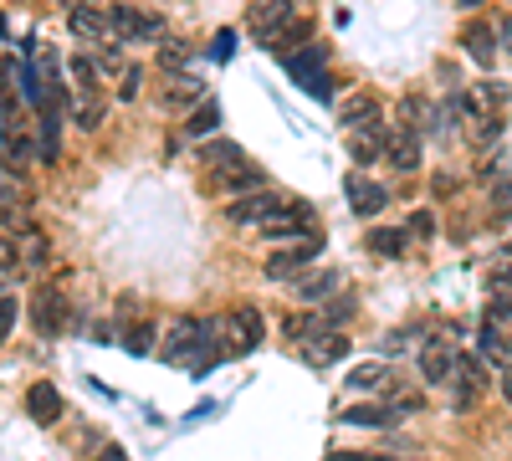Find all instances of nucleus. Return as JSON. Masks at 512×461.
<instances>
[{
    "instance_id": "nucleus-1",
    "label": "nucleus",
    "mask_w": 512,
    "mask_h": 461,
    "mask_svg": "<svg viewBox=\"0 0 512 461\" xmlns=\"http://www.w3.org/2000/svg\"><path fill=\"white\" fill-rule=\"evenodd\" d=\"M221 339V318H200V313H180L175 323L164 328V359L169 364H200L205 354H210V344Z\"/></svg>"
},
{
    "instance_id": "nucleus-2",
    "label": "nucleus",
    "mask_w": 512,
    "mask_h": 461,
    "mask_svg": "<svg viewBox=\"0 0 512 461\" xmlns=\"http://www.w3.org/2000/svg\"><path fill=\"white\" fill-rule=\"evenodd\" d=\"M328 57H333V47H323V41H308V47H297V52H282L277 57V67L303 88L313 103H333V72H328Z\"/></svg>"
},
{
    "instance_id": "nucleus-3",
    "label": "nucleus",
    "mask_w": 512,
    "mask_h": 461,
    "mask_svg": "<svg viewBox=\"0 0 512 461\" xmlns=\"http://www.w3.org/2000/svg\"><path fill=\"white\" fill-rule=\"evenodd\" d=\"M318 257H323V231H318V236L282 241V246H272V257L262 262V277H267V282H292V277H303Z\"/></svg>"
},
{
    "instance_id": "nucleus-4",
    "label": "nucleus",
    "mask_w": 512,
    "mask_h": 461,
    "mask_svg": "<svg viewBox=\"0 0 512 461\" xmlns=\"http://www.w3.org/2000/svg\"><path fill=\"white\" fill-rule=\"evenodd\" d=\"M31 328H36V339H62L72 328V303L57 282H41L31 292Z\"/></svg>"
},
{
    "instance_id": "nucleus-5",
    "label": "nucleus",
    "mask_w": 512,
    "mask_h": 461,
    "mask_svg": "<svg viewBox=\"0 0 512 461\" xmlns=\"http://www.w3.org/2000/svg\"><path fill=\"white\" fill-rule=\"evenodd\" d=\"M103 26H108L113 41H159L164 36V16L159 11L123 6V0H113V6L103 11Z\"/></svg>"
},
{
    "instance_id": "nucleus-6",
    "label": "nucleus",
    "mask_w": 512,
    "mask_h": 461,
    "mask_svg": "<svg viewBox=\"0 0 512 461\" xmlns=\"http://www.w3.org/2000/svg\"><path fill=\"white\" fill-rule=\"evenodd\" d=\"M287 205H292V195H282V190L262 185V190H246V195H231V200H226V221H231V226H262V221L282 216Z\"/></svg>"
},
{
    "instance_id": "nucleus-7",
    "label": "nucleus",
    "mask_w": 512,
    "mask_h": 461,
    "mask_svg": "<svg viewBox=\"0 0 512 461\" xmlns=\"http://www.w3.org/2000/svg\"><path fill=\"white\" fill-rule=\"evenodd\" d=\"M216 318H221V344H226V354H251L256 344H262V333H267L256 303H236V308H226V313H216Z\"/></svg>"
},
{
    "instance_id": "nucleus-8",
    "label": "nucleus",
    "mask_w": 512,
    "mask_h": 461,
    "mask_svg": "<svg viewBox=\"0 0 512 461\" xmlns=\"http://www.w3.org/2000/svg\"><path fill=\"white\" fill-rule=\"evenodd\" d=\"M256 231H262L267 246H282V241H297V236H318V216H313V205H308V200H297V195H292L287 211L272 216V221H262Z\"/></svg>"
},
{
    "instance_id": "nucleus-9",
    "label": "nucleus",
    "mask_w": 512,
    "mask_h": 461,
    "mask_svg": "<svg viewBox=\"0 0 512 461\" xmlns=\"http://www.w3.org/2000/svg\"><path fill=\"white\" fill-rule=\"evenodd\" d=\"M344 149H349V159H354V170H374V164L390 154V129H384L379 118H374V123H359V129H349Z\"/></svg>"
},
{
    "instance_id": "nucleus-10",
    "label": "nucleus",
    "mask_w": 512,
    "mask_h": 461,
    "mask_svg": "<svg viewBox=\"0 0 512 461\" xmlns=\"http://www.w3.org/2000/svg\"><path fill=\"white\" fill-rule=\"evenodd\" d=\"M344 195H349V211H354L359 221H374V216L384 211V205H390V190H384L379 180H369L364 170H349Z\"/></svg>"
},
{
    "instance_id": "nucleus-11",
    "label": "nucleus",
    "mask_w": 512,
    "mask_h": 461,
    "mask_svg": "<svg viewBox=\"0 0 512 461\" xmlns=\"http://www.w3.org/2000/svg\"><path fill=\"white\" fill-rule=\"evenodd\" d=\"M267 180H272V175H267L256 159H241V164H231V170H221V175H205V185L221 190L226 200H231V195H246V190H262Z\"/></svg>"
},
{
    "instance_id": "nucleus-12",
    "label": "nucleus",
    "mask_w": 512,
    "mask_h": 461,
    "mask_svg": "<svg viewBox=\"0 0 512 461\" xmlns=\"http://www.w3.org/2000/svg\"><path fill=\"white\" fill-rule=\"evenodd\" d=\"M313 16H287L282 26H272V31H262V36H256V41H262V47L272 52V57H282V52H297V47H308V41H313Z\"/></svg>"
},
{
    "instance_id": "nucleus-13",
    "label": "nucleus",
    "mask_w": 512,
    "mask_h": 461,
    "mask_svg": "<svg viewBox=\"0 0 512 461\" xmlns=\"http://www.w3.org/2000/svg\"><path fill=\"white\" fill-rule=\"evenodd\" d=\"M461 52L472 57L477 67H492V62H497V52H502V36L492 31V21H482V16H477V21H466V26H461Z\"/></svg>"
},
{
    "instance_id": "nucleus-14",
    "label": "nucleus",
    "mask_w": 512,
    "mask_h": 461,
    "mask_svg": "<svg viewBox=\"0 0 512 461\" xmlns=\"http://www.w3.org/2000/svg\"><path fill=\"white\" fill-rule=\"evenodd\" d=\"M195 159H200V170H205V175H221V170H231V164H241V159H246V149H241L236 139L210 134V139H200V144H195Z\"/></svg>"
},
{
    "instance_id": "nucleus-15",
    "label": "nucleus",
    "mask_w": 512,
    "mask_h": 461,
    "mask_svg": "<svg viewBox=\"0 0 512 461\" xmlns=\"http://www.w3.org/2000/svg\"><path fill=\"white\" fill-rule=\"evenodd\" d=\"M338 287H344V272H338V267H318V272L292 277V298L297 303H323V298H333Z\"/></svg>"
},
{
    "instance_id": "nucleus-16",
    "label": "nucleus",
    "mask_w": 512,
    "mask_h": 461,
    "mask_svg": "<svg viewBox=\"0 0 512 461\" xmlns=\"http://www.w3.org/2000/svg\"><path fill=\"white\" fill-rule=\"evenodd\" d=\"M400 415H405L400 405H354V410L338 415V426H349V431H390Z\"/></svg>"
},
{
    "instance_id": "nucleus-17",
    "label": "nucleus",
    "mask_w": 512,
    "mask_h": 461,
    "mask_svg": "<svg viewBox=\"0 0 512 461\" xmlns=\"http://www.w3.org/2000/svg\"><path fill=\"white\" fill-rule=\"evenodd\" d=\"M395 164L400 175H415L420 170V159H425V134L420 129H400V134H390V154H384Z\"/></svg>"
},
{
    "instance_id": "nucleus-18",
    "label": "nucleus",
    "mask_w": 512,
    "mask_h": 461,
    "mask_svg": "<svg viewBox=\"0 0 512 461\" xmlns=\"http://www.w3.org/2000/svg\"><path fill=\"white\" fill-rule=\"evenodd\" d=\"M287 16H297V0H251V6H246V31L262 36V31L282 26Z\"/></svg>"
},
{
    "instance_id": "nucleus-19",
    "label": "nucleus",
    "mask_w": 512,
    "mask_h": 461,
    "mask_svg": "<svg viewBox=\"0 0 512 461\" xmlns=\"http://www.w3.org/2000/svg\"><path fill=\"white\" fill-rule=\"evenodd\" d=\"M36 113H41L36 159H41V164H57V159H62V108H36Z\"/></svg>"
},
{
    "instance_id": "nucleus-20",
    "label": "nucleus",
    "mask_w": 512,
    "mask_h": 461,
    "mask_svg": "<svg viewBox=\"0 0 512 461\" xmlns=\"http://www.w3.org/2000/svg\"><path fill=\"white\" fill-rule=\"evenodd\" d=\"M26 410H31V421H41V426H57V421H62V395H57V385L36 380V385L26 390Z\"/></svg>"
},
{
    "instance_id": "nucleus-21",
    "label": "nucleus",
    "mask_w": 512,
    "mask_h": 461,
    "mask_svg": "<svg viewBox=\"0 0 512 461\" xmlns=\"http://www.w3.org/2000/svg\"><path fill=\"white\" fill-rule=\"evenodd\" d=\"M210 134H221V103L205 93V98L185 113V139H195V144H200V139H210Z\"/></svg>"
},
{
    "instance_id": "nucleus-22",
    "label": "nucleus",
    "mask_w": 512,
    "mask_h": 461,
    "mask_svg": "<svg viewBox=\"0 0 512 461\" xmlns=\"http://www.w3.org/2000/svg\"><path fill=\"white\" fill-rule=\"evenodd\" d=\"M374 118H379V93H369V88H359L338 103V123L344 129H359V123H374Z\"/></svg>"
},
{
    "instance_id": "nucleus-23",
    "label": "nucleus",
    "mask_w": 512,
    "mask_h": 461,
    "mask_svg": "<svg viewBox=\"0 0 512 461\" xmlns=\"http://www.w3.org/2000/svg\"><path fill=\"white\" fill-rule=\"evenodd\" d=\"M67 26H72V36L77 41H108V26H103V11L98 6H88V0H82V6H72V16H67Z\"/></svg>"
},
{
    "instance_id": "nucleus-24",
    "label": "nucleus",
    "mask_w": 512,
    "mask_h": 461,
    "mask_svg": "<svg viewBox=\"0 0 512 461\" xmlns=\"http://www.w3.org/2000/svg\"><path fill=\"white\" fill-rule=\"evenodd\" d=\"M308 344H313V349H303V359H308L313 369H323V364H338V359L349 354V339H344V333H338V328L318 333V339H308Z\"/></svg>"
},
{
    "instance_id": "nucleus-25",
    "label": "nucleus",
    "mask_w": 512,
    "mask_h": 461,
    "mask_svg": "<svg viewBox=\"0 0 512 461\" xmlns=\"http://www.w3.org/2000/svg\"><path fill=\"white\" fill-rule=\"evenodd\" d=\"M318 333H328V323H323V313H282V339L287 344H308V339H318Z\"/></svg>"
},
{
    "instance_id": "nucleus-26",
    "label": "nucleus",
    "mask_w": 512,
    "mask_h": 461,
    "mask_svg": "<svg viewBox=\"0 0 512 461\" xmlns=\"http://www.w3.org/2000/svg\"><path fill=\"white\" fill-rule=\"evenodd\" d=\"M364 246L374 251V257H405L410 251V231H395V226H369V236H364Z\"/></svg>"
},
{
    "instance_id": "nucleus-27",
    "label": "nucleus",
    "mask_w": 512,
    "mask_h": 461,
    "mask_svg": "<svg viewBox=\"0 0 512 461\" xmlns=\"http://www.w3.org/2000/svg\"><path fill=\"white\" fill-rule=\"evenodd\" d=\"M420 374H425V385H446L451 374H456V354L446 344H431L420 354Z\"/></svg>"
},
{
    "instance_id": "nucleus-28",
    "label": "nucleus",
    "mask_w": 512,
    "mask_h": 461,
    "mask_svg": "<svg viewBox=\"0 0 512 461\" xmlns=\"http://www.w3.org/2000/svg\"><path fill=\"white\" fill-rule=\"evenodd\" d=\"M16 257H21V267H36V272L47 267V262H52V241H47V231H36V226H31L26 236H16Z\"/></svg>"
},
{
    "instance_id": "nucleus-29",
    "label": "nucleus",
    "mask_w": 512,
    "mask_h": 461,
    "mask_svg": "<svg viewBox=\"0 0 512 461\" xmlns=\"http://www.w3.org/2000/svg\"><path fill=\"white\" fill-rule=\"evenodd\" d=\"M67 72H72V82H77V98H98V62H93V52H77L72 62H67Z\"/></svg>"
},
{
    "instance_id": "nucleus-30",
    "label": "nucleus",
    "mask_w": 512,
    "mask_h": 461,
    "mask_svg": "<svg viewBox=\"0 0 512 461\" xmlns=\"http://www.w3.org/2000/svg\"><path fill=\"white\" fill-rule=\"evenodd\" d=\"M154 339H159V323H154V318H134V323L123 328V349H128V354H149Z\"/></svg>"
},
{
    "instance_id": "nucleus-31",
    "label": "nucleus",
    "mask_w": 512,
    "mask_h": 461,
    "mask_svg": "<svg viewBox=\"0 0 512 461\" xmlns=\"http://www.w3.org/2000/svg\"><path fill=\"white\" fill-rule=\"evenodd\" d=\"M154 62H159V72H185L190 47H185V41H169V36H159V41H154Z\"/></svg>"
},
{
    "instance_id": "nucleus-32",
    "label": "nucleus",
    "mask_w": 512,
    "mask_h": 461,
    "mask_svg": "<svg viewBox=\"0 0 512 461\" xmlns=\"http://www.w3.org/2000/svg\"><path fill=\"white\" fill-rule=\"evenodd\" d=\"M379 385H384V364H379V359H369V364L349 369V390H354V395H374Z\"/></svg>"
},
{
    "instance_id": "nucleus-33",
    "label": "nucleus",
    "mask_w": 512,
    "mask_h": 461,
    "mask_svg": "<svg viewBox=\"0 0 512 461\" xmlns=\"http://www.w3.org/2000/svg\"><path fill=\"white\" fill-rule=\"evenodd\" d=\"M16 88H21V98H26L31 108H41V98H47V82L36 77V62H31V57H26L21 72H16Z\"/></svg>"
},
{
    "instance_id": "nucleus-34",
    "label": "nucleus",
    "mask_w": 512,
    "mask_h": 461,
    "mask_svg": "<svg viewBox=\"0 0 512 461\" xmlns=\"http://www.w3.org/2000/svg\"><path fill=\"white\" fill-rule=\"evenodd\" d=\"M103 113H108L103 98H77V103H72V123H77L82 134H93L98 123H103Z\"/></svg>"
},
{
    "instance_id": "nucleus-35",
    "label": "nucleus",
    "mask_w": 512,
    "mask_h": 461,
    "mask_svg": "<svg viewBox=\"0 0 512 461\" xmlns=\"http://www.w3.org/2000/svg\"><path fill=\"white\" fill-rule=\"evenodd\" d=\"M477 354H482V359H502V354H507V339H502V328H497L492 318H487L482 333H477Z\"/></svg>"
},
{
    "instance_id": "nucleus-36",
    "label": "nucleus",
    "mask_w": 512,
    "mask_h": 461,
    "mask_svg": "<svg viewBox=\"0 0 512 461\" xmlns=\"http://www.w3.org/2000/svg\"><path fill=\"white\" fill-rule=\"evenodd\" d=\"M139 88H144V67H139V62H128V67L118 72V103H134Z\"/></svg>"
},
{
    "instance_id": "nucleus-37",
    "label": "nucleus",
    "mask_w": 512,
    "mask_h": 461,
    "mask_svg": "<svg viewBox=\"0 0 512 461\" xmlns=\"http://www.w3.org/2000/svg\"><path fill=\"white\" fill-rule=\"evenodd\" d=\"M93 62H98V72H123V67H128V57L118 52V41H113V36H108V41H98Z\"/></svg>"
},
{
    "instance_id": "nucleus-38",
    "label": "nucleus",
    "mask_w": 512,
    "mask_h": 461,
    "mask_svg": "<svg viewBox=\"0 0 512 461\" xmlns=\"http://www.w3.org/2000/svg\"><path fill=\"white\" fill-rule=\"evenodd\" d=\"M16 318H21V303L11 298V292H0V344L11 339V328H16Z\"/></svg>"
},
{
    "instance_id": "nucleus-39",
    "label": "nucleus",
    "mask_w": 512,
    "mask_h": 461,
    "mask_svg": "<svg viewBox=\"0 0 512 461\" xmlns=\"http://www.w3.org/2000/svg\"><path fill=\"white\" fill-rule=\"evenodd\" d=\"M354 318V298H344V292H333V308H323V323L338 328V323H349Z\"/></svg>"
},
{
    "instance_id": "nucleus-40",
    "label": "nucleus",
    "mask_w": 512,
    "mask_h": 461,
    "mask_svg": "<svg viewBox=\"0 0 512 461\" xmlns=\"http://www.w3.org/2000/svg\"><path fill=\"white\" fill-rule=\"evenodd\" d=\"M405 231H410L415 241H431V236H436V211H415V216L405 221Z\"/></svg>"
},
{
    "instance_id": "nucleus-41",
    "label": "nucleus",
    "mask_w": 512,
    "mask_h": 461,
    "mask_svg": "<svg viewBox=\"0 0 512 461\" xmlns=\"http://www.w3.org/2000/svg\"><path fill=\"white\" fill-rule=\"evenodd\" d=\"M236 52V31H216V41H210V62H231Z\"/></svg>"
},
{
    "instance_id": "nucleus-42",
    "label": "nucleus",
    "mask_w": 512,
    "mask_h": 461,
    "mask_svg": "<svg viewBox=\"0 0 512 461\" xmlns=\"http://www.w3.org/2000/svg\"><path fill=\"white\" fill-rule=\"evenodd\" d=\"M400 118H405V129H425V103L420 98H400Z\"/></svg>"
},
{
    "instance_id": "nucleus-43",
    "label": "nucleus",
    "mask_w": 512,
    "mask_h": 461,
    "mask_svg": "<svg viewBox=\"0 0 512 461\" xmlns=\"http://www.w3.org/2000/svg\"><path fill=\"white\" fill-rule=\"evenodd\" d=\"M487 318H497V323H512V292H492V303H487Z\"/></svg>"
},
{
    "instance_id": "nucleus-44",
    "label": "nucleus",
    "mask_w": 512,
    "mask_h": 461,
    "mask_svg": "<svg viewBox=\"0 0 512 461\" xmlns=\"http://www.w3.org/2000/svg\"><path fill=\"white\" fill-rule=\"evenodd\" d=\"M328 461H390V456H354V451H333Z\"/></svg>"
},
{
    "instance_id": "nucleus-45",
    "label": "nucleus",
    "mask_w": 512,
    "mask_h": 461,
    "mask_svg": "<svg viewBox=\"0 0 512 461\" xmlns=\"http://www.w3.org/2000/svg\"><path fill=\"white\" fill-rule=\"evenodd\" d=\"M11 129H16V123H11L6 113H0V154H6V144H11Z\"/></svg>"
},
{
    "instance_id": "nucleus-46",
    "label": "nucleus",
    "mask_w": 512,
    "mask_h": 461,
    "mask_svg": "<svg viewBox=\"0 0 512 461\" xmlns=\"http://www.w3.org/2000/svg\"><path fill=\"white\" fill-rule=\"evenodd\" d=\"M98 461H128V451H123V446H103Z\"/></svg>"
},
{
    "instance_id": "nucleus-47",
    "label": "nucleus",
    "mask_w": 512,
    "mask_h": 461,
    "mask_svg": "<svg viewBox=\"0 0 512 461\" xmlns=\"http://www.w3.org/2000/svg\"><path fill=\"white\" fill-rule=\"evenodd\" d=\"M497 36L507 41V47H512V16H502V26H497Z\"/></svg>"
},
{
    "instance_id": "nucleus-48",
    "label": "nucleus",
    "mask_w": 512,
    "mask_h": 461,
    "mask_svg": "<svg viewBox=\"0 0 512 461\" xmlns=\"http://www.w3.org/2000/svg\"><path fill=\"white\" fill-rule=\"evenodd\" d=\"M492 287H512V267H502V272L492 277Z\"/></svg>"
},
{
    "instance_id": "nucleus-49",
    "label": "nucleus",
    "mask_w": 512,
    "mask_h": 461,
    "mask_svg": "<svg viewBox=\"0 0 512 461\" xmlns=\"http://www.w3.org/2000/svg\"><path fill=\"white\" fill-rule=\"evenodd\" d=\"M502 395H507V405H512V369L502 374Z\"/></svg>"
},
{
    "instance_id": "nucleus-50",
    "label": "nucleus",
    "mask_w": 512,
    "mask_h": 461,
    "mask_svg": "<svg viewBox=\"0 0 512 461\" xmlns=\"http://www.w3.org/2000/svg\"><path fill=\"white\" fill-rule=\"evenodd\" d=\"M482 6V0H461V11H477Z\"/></svg>"
}]
</instances>
